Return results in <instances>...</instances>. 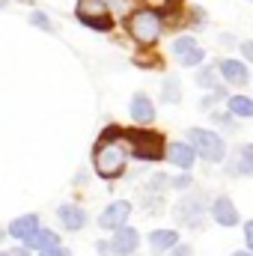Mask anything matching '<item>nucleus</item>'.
Segmentation results:
<instances>
[{"instance_id": "nucleus-21", "label": "nucleus", "mask_w": 253, "mask_h": 256, "mask_svg": "<svg viewBox=\"0 0 253 256\" xmlns=\"http://www.w3.org/2000/svg\"><path fill=\"white\" fill-rule=\"evenodd\" d=\"M196 48V39L194 36H179V39H173V57L176 60H182L185 54H190Z\"/></svg>"}, {"instance_id": "nucleus-18", "label": "nucleus", "mask_w": 253, "mask_h": 256, "mask_svg": "<svg viewBox=\"0 0 253 256\" xmlns=\"http://www.w3.org/2000/svg\"><path fill=\"white\" fill-rule=\"evenodd\" d=\"M226 108L236 116H242V120H253V98L250 96H230L226 98Z\"/></svg>"}, {"instance_id": "nucleus-19", "label": "nucleus", "mask_w": 253, "mask_h": 256, "mask_svg": "<svg viewBox=\"0 0 253 256\" xmlns=\"http://www.w3.org/2000/svg\"><path fill=\"white\" fill-rule=\"evenodd\" d=\"M161 98H164L167 104H179V102H182V84H179V78H167V80H164Z\"/></svg>"}, {"instance_id": "nucleus-5", "label": "nucleus", "mask_w": 253, "mask_h": 256, "mask_svg": "<svg viewBox=\"0 0 253 256\" xmlns=\"http://www.w3.org/2000/svg\"><path fill=\"white\" fill-rule=\"evenodd\" d=\"M188 143L196 149V155L208 164H224L226 161V143L208 128H188Z\"/></svg>"}, {"instance_id": "nucleus-26", "label": "nucleus", "mask_w": 253, "mask_h": 256, "mask_svg": "<svg viewBox=\"0 0 253 256\" xmlns=\"http://www.w3.org/2000/svg\"><path fill=\"white\" fill-rule=\"evenodd\" d=\"M238 51H242V60H244V63H253V39H244V42L238 45Z\"/></svg>"}, {"instance_id": "nucleus-33", "label": "nucleus", "mask_w": 253, "mask_h": 256, "mask_svg": "<svg viewBox=\"0 0 253 256\" xmlns=\"http://www.w3.org/2000/svg\"><path fill=\"white\" fill-rule=\"evenodd\" d=\"M0 256H12V254H0Z\"/></svg>"}, {"instance_id": "nucleus-4", "label": "nucleus", "mask_w": 253, "mask_h": 256, "mask_svg": "<svg viewBox=\"0 0 253 256\" xmlns=\"http://www.w3.org/2000/svg\"><path fill=\"white\" fill-rule=\"evenodd\" d=\"M74 18H78L84 27L96 30V33H110V30H114V15H110L108 0H78Z\"/></svg>"}, {"instance_id": "nucleus-27", "label": "nucleus", "mask_w": 253, "mask_h": 256, "mask_svg": "<svg viewBox=\"0 0 253 256\" xmlns=\"http://www.w3.org/2000/svg\"><path fill=\"white\" fill-rule=\"evenodd\" d=\"M30 21H33L36 27H42V30H51V21H48V15H45V12H33V15H30Z\"/></svg>"}, {"instance_id": "nucleus-12", "label": "nucleus", "mask_w": 253, "mask_h": 256, "mask_svg": "<svg viewBox=\"0 0 253 256\" xmlns=\"http://www.w3.org/2000/svg\"><path fill=\"white\" fill-rule=\"evenodd\" d=\"M176 244H179V232L176 230H152L149 232V250L155 256L170 254Z\"/></svg>"}, {"instance_id": "nucleus-17", "label": "nucleus", "mask_w": 253, "mask_h": 256, "mask_svg": "<svg viewBox=\"0 0 253 256\" xmlns=\"http://www.w3.org/2000/svg\"><path fill=\"white\" fill-rule=\"evenodd\" d=\"M30 250H48V248H57L60 244V236L54 232V230H45V226H39L27 242H24Z\"/></svg>"}, {"instance_id": "nucleus-24", "label": "nucleus", "mask_w": 253, "mask_h": 256, "mask_svg": "<svg viewBox=\"0 0 253 256\" xmlns=\"http://www.w3.org/2000/svg\"><path fill=\"white\" fill-rule=\"evenodd\" d=\"M149 9H158V12H173V6H176V0H143Z\"/></svg>"}, {"instance_id": "nucleus-31", "label": "nucleus", "mask_w": 253, "mask_h": 256, "mask_svg": "<svg viewBox=\"0 0 253 256\" xmlns=\"http://www.w3.org/2000/svg\"><path fill=\"white\" fill-rule=\"evenodd\" d=\"M230 256H253V250H236V254H230Z\"/></svg>"}, {"instance_id": "nucleus-1", "label": "nucleus", "mask_w": 253, "mask_h": 256, "mask_svg": "<svg viewBox=\"0 0 253 256\" xmlns=\"http://www.w3.org/2000/svg\"><path fill=\"white\" fill-rule=\"evenodd\" d=\"M128 158H131V143H128V134L120 126H110L96 143L92 149V164H96V173L102 179H120L128 167Z\"/></svg>"}, {"instance_id": "nucleus-2", "label": "nucleus", "mask_w": 253, "mask_h": 256, "mask_svg": "<svg viewBox=\"0 0 253 256\" xmlns=\"http://www.w3.org/2000/svg\"><path fill=\"white\" fill-rule=\"evenodd\" d=\"M126 30L131 33L134 42H140V45H155V42L161 39V33H164V21H161V15H158L155 9L143 6V9L131 12L126 18Z\"/></svg>"}, {"instance_id": "nucleus-34", "label": "nucleus", "mask_w": 253, "mask_h": 256, "mask_svg": "<svg viewBox=\"0 0 253 256\" xmlns=\"http://www.w3.org/2000/svg\"><path fill=\"white\" fill-rule=\"evenodd\" d=\"M250 3H253V0H250Z\"/></svg>"}, {"instance_id": "nucleus-16", "label": "nucleus", "mask_w": 253, "mask_h": 256, "mask_svg": "<svg viewBox=\"0 0 253 256\" xmlns=\"http://www.w3.org/2000/svg\"><path fill=\"white\" fill-rule=\"evenodd\" d=\"M39 230V214H21V218H15L12 224H9V236L12 238H18V242H27L33 232Z\"/></svg>"}, {"instance_id": "nucleus-14", "label": "nucleus", "mask_w": 253, "mask_h": 256, "mask_svg": "<svg viewBox=\"0 0 253 256\" xmlns=\"http://www.w3.org/2000/svg\"><path fill=\"white\" fill-rule=\"evenodd\" d=\"M131 120L137 126H149L155 120V104H152V98L146 92H134V98H131Z\"/></svg>"}, {"instance_id": "nucleus-32", "label": "nucleus", "mask_w": 253, "mask_h": 256, "mask_svg": "<svg viewBox=\"0 0 253 256\" xmlns=\"http://www.w3.org/2000/svg\"><path fill=\"white\" fill-rule=\"evenodd\" d=\"M0 242H3V230H0Z\"/></svg>"}, {"instance_id": "nucleus-20", "label": "nucleus", "mask_w": 253, "mask_h": 256, "mask_svg": "<svg viewBox=\"0 0 253 256\" xmlns=\"http://www.w3.org/2000/svg\"><path fill=\"white\" fill-rule=\"evenodd\" d=\"M218 66H206V68H200V74H196V84L202 86V90H214L218 86Z\"/></svg>"}, {"instance_id": "nucleus-7", "label": "nucleus", "mask_w": 253, "mask_h": 256, "mask_svg": "<svg viewBox=\"0 0 253 256\" xmlns=\"http://www.w3.org/2000/svg\"><path fill=\"white\" fill-rule=\"evenodd\" d=\"M128 214H131V202L128 200H114L102 214H98V226L102 230H120L128 224Z\"/></svg>"}, {"instance_id": "nucleus-28", "label": "nucleus", "mask_w": 253, "mask_h": 256, "mask_svg": "<svg viewBox=\"0 0 253 256\" xmlns=\"http://www.w3.org/2000/svg\"><path fill=\"white\" fill-rule=\"evenodd\" d=\"M39 256H72L66 250L63 244H57V248H48V250H39Z\"/></svg>"}, {"instance_id": "nucleus-9", "label": "nucleus", "mask_w": 253, "mask_h": 256, "mask_svg": "<svg viewBox=\"0 0 253 256\" xmlns=\"http://www.w3.org/2000/svg\"><path fill=\"white\" fill-rule=\"evenodd\" d=\"M212 218H214V224H220V226H236L238 224V208H236V202L230 200V196H214L212 200V212H208Z\"/></svg>"}, {"instance_id": "nucleus-25", "label": "nucleus", "mask_w": 253, "mask_h": 256, "mask_svg": "<svg viewBox=\"0 0 253 256\" xmlns=\"http://www.w3.org/2000/svg\"><path fill=\"white\" fill-rule=\"evenodd\" d=\"M190 185H194L190 176H173V179H170V188H176V191H188Z\"/></svg>"}, {"instance_id": "nucleus-22", "label": "nucleus", "mask_w": 253, "mask_h": 256, "mask_svg": "<svg viewBox=\"0 0 253 256\" xmlns=\"http://www.w3.org/2000/svg\"><path fill=\"white\" fill-rule=\"evenodd\" d=\"M212 122H214V126H224L226 131H236V114H232L230 108H226V110H214V114H212Z\"/></svg>"}, {"instance_id": "nucleus-30", "label": "nucleus", "mask_w": 253, "mask_h": 256, "mask_svg": "<svg viewBox=\"0 0 253 256\" xmlns=\"http://www.w3.org/2000/svg\"><path fill=\"white\" fill-rule=\"evenodd\" d=\"M244 244H248V250H253V220L244 224Z\"/></svg>"}, {"instance_id": "nucleus-29", "label": "nucleus", "mask_w": 253, "mask_h": 256, "mask_svg": "<svg viewBox=\"0 0 253 256\" xmlns=\"http://www.w3.org/2000/svg\"><path fill=\"white\" fill-rule=\"evenodd\" d=\"M170 256H194V248H190V244H176V248L170 250Z\"/></svg>"}, {"instance_id": "nucleus-13", "label": "nucleus", "mask_w": 253, "mask_h": 256, "mask_svg": "<svg viewBox=\"0 0 253 256\" xmlns=\"http://www.w3.org/2000/svg\"><path fill=\"white\" fill-rule=\"evenodd\" d=\"M226 173L230 176H253V143L238 146L236 158L226 164Z\"/></svg>"}, {"instance_id": "nucleus-11", "label": "nucleus", "mask_w": 253, "mask_h": 256, "mask_svg": "<svg viewBox=\"0 0 253 256\" xmlns=\"http://www.w3.org/2000/svg\"><path fill=\"white\" fill-rule=\"evenodd\" d=\"M196 158H200V155H196V149H194L190 143L176 140V143H170V146H167V161H170V164H176L179 170H190Z\"/></svg>"}, {"instance_id": "nucleus-8", "label": "nucleus", "mask_w": 253, "mask_h": 256, "mask_svg": "<svg viewBox=\"0 0 253 256\" xmlns=\"http://www.w3.org/2000/svg\"><path fill=\"white\" fill-rule=\"evenodd\" d=\"M140 248V232L134 226H120L114 230V238H110V254L114 256H131L134 250Z\"/></svg>"}, {"instance_id": "nucleus-23", "label": "nucleus", "mask_w": 253, "mask_h": 256, "mask_svg": "<svg viewBox=\"0 0 253 256\" xmlns=\"http://www.w3.org/2000/svg\"><path fill=\"white\" fill-rule=\"evenodd\" d=\"M202 60H206V51H202V48L196 45V48H194L190 54H185V57H182L179 63H182V66H188V68H194V66H202Z\"/></svg>"}, {"instance_id": "nucleus-6", "label": "nucleus", "mask_w": 253, "mask_h": 256, "mask_svg": "<svg viewBox=\"0 0 253 256\" xmlns=\"http://www.w3.org/2000/svg\"><path fill=\"white\" fill-rule=\"evenodd\" d=\"M206 212H212V206L206 202V194L200 191V188H196L194 194H185V196L179 200V206H176L179 224H185V226H190V230H200V226H202Z\"/></svg>"}, {"instance_id": "nucleus-15", "label": "nucleus", "mask_w": 253, "mask_h": 256, "mask_svg": "<svg viewBox=\"0 0 253 256\" xmlns=\"http://www.w3.org/2000/svg\"><path fill=\"white\" fill-rule=\"evenodd\" d=\"M57 218L63 220V226L68 232H78V230H84V224H86V212H84L80 206H74V202H63V206L57 208Z\"/></svg>"}, {"instance_id": "nucleus-3", "label": "nucleus", "mask_w": 253, "mask_h": 256, "mask_svg": "<svg viewBox=\"0 0 253 256\" xmlns=\"http://www.w3.org/2000/svg\"><path fill=\"white\" fill-rule=\"evenodd\" d=\"M128 143H131V155L137 161H161L167 158V143L158 131H149V128H134L126 131Z\"/></svg>"}, {"instance_id": "nucleus-10", "label": "nucleus", "mask_w": 253, "mask_h": 256, "mask_svg": "<svg viewBox=\"0 0 253 256\" xmlns=\"http://www.w3.org/2000/svg\"><path fill=\"white\" fill-rule=\"evenodd\" d=\"M218 68H220V78H224L226 84H232V86H244V84L250 80V74H248V66H244V60L226 57V60H220V63H218Z\"/></svg>"}]
</instances>
